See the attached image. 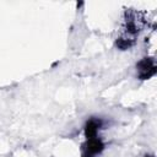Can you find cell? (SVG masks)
I'll use <instances>...</instances> for the list:
<instances>
[{"label": "cell", "instance_id": "obj_3", "mask_svg": "<svg viewBox=\"0 0 157 157\" xmlns=\"http://www.w3.org/2000/svg\"><path fill=\"white\" fill-rule=\"evenodd\" d=\"M136 70H137V78L139 80H148L152 76L156 75L157 67L153 58H142L136 63Z\"/></svg>", "mask_w": 157, "mask_h": 157}, {"label": "cell", "instance_id": "obj_2", "mask_svg": "<svg viewBox=\"0 0 157 157\" xmlns=\"http://www.w3.org/2000/svg\"><path fill=\"white\" fill-rule=\"evenodd\" d=\"M105 148L103 140L97 135L92 137H86L81 146V157H97Z\"/></svg>", "mask_w": 157, "mask_h": 157}, {"label": "cell", "instance_id": "obj_1", "mask_svg": "<svg viewBox=\"0 0 157 157\" xmlns=\"http://www.w3.org/2000/svg\"><path fill=\"white\" fill-rule=\"evenodd\" d=\"M144 17L136 10H126L124 16V26L120 34L115 39V47L119 50H128L136 43V38L142 29Z\"/></svg>", "mask_w": 157, "mask_h": 157}, {"label": "cell", "instance_id": "obj_4", "mask_svg": "<svg viewBox=\"0 0 157 157\" xmlns=\"http://www.w3.org/2000/svg\"><path fill=\"white\" fill-rule=\"evenodd\" d=\"M103 119L97 118V117H91L90 119L86 120L83 130H85V137H92V136H97L99 130L103 128Z\"/></svg>", "mask_w": 157, "mask_h": 157}, {"label": "cell", "instance_id": "obj_5", "mask_svg": "<svg viewBox=\"0 0 157 157\" xmlns=\"http://www.w3.org/2000/svg\"><path fill=\"white\" fill-rule=\"evenodd\" d=\"M144 157H155V156H153V155H145Z\"/></svg>", "mask_w": 157, "mask_h": 157}]
</instances>
